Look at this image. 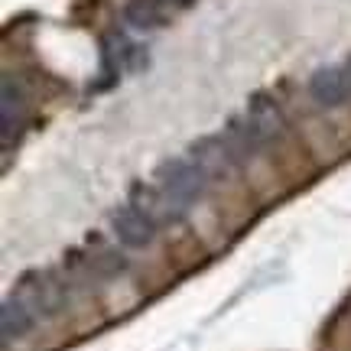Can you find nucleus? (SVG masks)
<instances>
[{"label": "nucleus", "instance_id": "nucleus-1", "mask_svg": "<svg viewBox=\"0 0 351 351\" xmlns=\"http://www.w3.org/2000/svg\"><path fill=\"white\" fill-rule=\"evenodd\" d=\"M13 296L36 313V319H56L69 306V276H59L52 270H29L16 283Z\"/></svg>", "mask_w": 351, "mask_h": 351}, {"label": "nucleus", "instance_id": "nucleus-2", "mask_svg": "<svg viewBox=\"0 0 351 351\" xmlns=\"http://www.w3.org/2000/svg\"><path fill=\"white\" fill-rule=\"evenodd\" d=\"M156 186L163 189L182 212H189V208H192L195 202H202V195L208 192L212 179L202 173L189 156H179V160H166V163L156 169Z\"/></svg>", "mask_w": 351, "mask_h": 351}, {"label": "nucleus", "instance_id": "nucleus-3", "mask_svg": "<svg viewBox=\"0 0 351 351\" xmlns=\"http://www.w3.org/2000/svg\"><path fill=\"white\" fill-rule=\"evenodd\" d=\"M309 98L319 104V108H341L351 101V65L348 59L339 65H322L315 69L313 78H309Z\"/></svg>", "mask_w": 351, "mask_h": 351}, {"label": "nucleus", "instance_id": "nucleus-4", "mask_svg": "<svg viewBox=\"0 0 351 351\" xmlns=\"http://www.w3.org/2000/svg\"><path fill=\"white\" fill-rule=\"evenodd\" d=\"M111 231H114V238L121 241V247H127V251H143V247H150L153 241H156L160 225L153 221L150 215H143L140 208H134V205L127 202L124 208H117V212L111 215Z\"/></svg>", "mask_w": 351, "mask_h": 351}, {"label": "nucleus", "instance_id": "nucleus-5", "mask_svg": "<svg viewBox=\"0 0 351 351\" xmlns=\"http://www.w3.org/2000/svg\"><path fill=\"white\" fill-rule=\"evenodd\" d=\"M189 160L199 166V169L208 176L212 182H215V179H225V176H231L241 166L238 156L231 153V147H228V140L221 137V134L195 140V143L189 147Z\"/></svg>", "mask_w": 351, "mask_h": 351}, {"label": "nucleus", "instance_id": "nucleus-6", "mask_svg": "<svg viewBox=\"0 0 351 351\" xmlns=\"http://www.w3.org/2000/svg\"><path fill=\"white\" fill-rule=\"evenodd\" d=\"M130 205L140 208L143 215H150L160 228H163L166 221H179V218L186 215L160 186H143V182H137V186L130 189Z\"/></svg>", "mask_w": 351, "mask_h": 351}, {"label": "nucleus", "instance_id": "nucleus-7", "mask_svg": "<svg viewBox=\"0 0 351 351\" xmlns=\"http://www.w3.org/2000/svg\"><path fill=\"white\" fill-rule=\"evenodd\" d=\"M244 114H247V121L257 127V134L267 140V147L287 134V117H283L280 104H276L270 95H254V98L247 101V111Z\"/></svg>", "mask_w": 351, "mask_h": 351}, {"label": "nucleus", "instance_id": "nucleus-8", "mask_svg": "<svg viewBox=\"0 0 351 351\" xmlns=\"http://www.w3.org/2000/svg\"><path fill=\"white\" fill-rule=\"evenodd\" d=\"M33 326H36V313L20 296H7L0 306V339H3V345H13L23 335H29Z\"/></svg>", "mask_w": 351, "mask_h": 351}, {"label": "nucleus", "instance_id": "nucleus-9", "mask_svg": "<svg viewBox=\"0 0 351 351\" xmlns=\"http://www.w3.org/2000/svg\"><path fill=\"white\" fill-rule=\"evenodd\" d=\"M166 10H169L166 0H130L124 7V23L137 33H153L166 23Z\"/></svg>", "mask_w": 351, "mask_h": 351}, {"label": "nucleus", "instance_id": "nucleus-10", "mask_svg": "<svg viewBox=\"0 0 351 351\" xmlns=\"http://www.w3.org/2000/svg\"><path fill=\"white\" fill-rule=\"evenodd\" d=\"M26 121V95L13 78H3V147L13 143V130L20 134Z\"/></svg>", "mask_w": 351, "mask_h": 351}, {"label": "nucleus", "instance_id": "nucleus-11", "mask_svg": "<svg viewBox=\"0 0 351 351\" xmlns=\"http://www.w3.org/2000/svg\"><path fill=\"white\" fill-rule=\"evenodd\" d=\"M166 3H169V7H189L192 0H166Z\"/></svg>", "mask_w": 351, "mask_h": 351}]
</instances>
